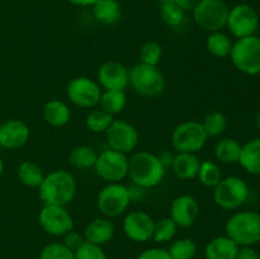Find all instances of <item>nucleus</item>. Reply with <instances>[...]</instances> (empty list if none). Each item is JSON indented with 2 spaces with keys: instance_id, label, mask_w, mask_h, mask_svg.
Here are the masks:
<instances>
[{
  "instance_id": "393cba45",
  "label": "nucleus",
  "mask_w": 260,
  "mask_h": 259,
  "mask_svg": "<svg viewBox=\"0 0 260 259\" xmlns=\"http://www.w3.org/2000/svg\"><path fill=\"white\" fill-rule=\"evenodd\" d=\"M241 147L243 145L235 139L226 137L220 140L215 146L216 159L223 164H236L240 159Z\"/></svg>"
},
{
  "instance_id": "9b49d317",
  "label": "nucleus",
  "mask_w": 260,
  "mask_h": 259,
  "mask_svg": "<svg viewBox=\"0 0 260 259\" xmlns=\"http://www.w3.org/2000/svg\"><path fill=\"white\" fill-rule=\"evenodd\" d=\"M66 95L74 106L80 108H94L101 101L102 88L98 81L88 76H78L69 81Z\"/></svg>"
},
{
  "instance_id": "5701e85b",
  "label": "nucleus",
  "mask_w": 260,
  "mask_h": 259,
  "mask_svg": "<svg viewBox=\"0 0 260 259\" xmlns=\"http://www.w3.org/2000/svg\"><path fill=\"white\" fill-rule=\"evenodd\" d=\"M239 164L251 175H260V137L250 140L241 147Z\"/></svg>"
},
{
  "instance_id": "423d86ee",
  "label": "nucleus",
  "mask_w": 260,
  "mask_h": 259,
  "mask_svg": "<svg viewBox=\"0 0 260 259\" xmlns=\"http://www.w3.org/2000/svg\"><path fill=\"white\" fill-rule=\"evenodd\" d=\"M208 136L198 121L180 122L172 134L173 149L177 152L197 154L207 144Z\"/></svg>"
},
{
  "instance_id": "7ed1b4c3",
  "label": "nucleus",
  "mask_w": 260,
  "mask_h": 259,
  "mask_svg": "<svg viewBox=\"0 0 260 259\" xmlns=\"http://www.w3.org/2000/svg\"><path fill=\"white\" fill-rule=\"evenodd\" d=\"M226 236L239 246H253L260 241V215L253 211H239L225 225Z\"/></svg>"
},
{
  "instance_id": "f704fd0d",
  "label": "nucleus",
  "mask_w": 260,
  "mask_h": 259,
  "mask_svg": "<svg viewBox=\"0 0 260 259\" xmlns=\"http://www.w3.org/2000/svg\"><path fill=\"white\" fill-rule=\"evenodd\" d=\"M173 259H194L197 245L192 239H178L168 249Z\"/></svg>"
},
{
  "instance_id": "72a5a7b5",
  "label": "nucleus",
  "mask_w": 260,
  "mask_h": 259,
  "mask_svg": "<svg viewBox=\"0 0 260 259\" xmlns=\"http://www.w3.org/2000/svg\"><path fill=\"white\" fill-rule=\"evenodd\" d=\"M178 226L170 217H162L160 220L155 221L154 234H152V240L155 243H168L173 240L177 235Z\"/></svg>"
},
{
  "instance_id": "4c0bfd02",
  "label": "nucleus",
  "mask_w": 260,
  "mask_h": 259,
  "mask_svg": "<svg viewBox=\"0 0 260 259\" xmlns=\"http://www.w3.org/2000/svg\"><path fill=\"white\" fill-rule=\"evenodd\" d=\"M75 259H107V254L101 245L84 241L75 251Z\"/></svg>"
},
{
  "instance_id": "a211bd4d",
  "label": "nucleus",
  "mask_w": 260,
  "mask_h": 259,
  "mask_svg": "<svg viewBox=\"0 0 260 259\" xmlns=\"http://www.w3.org/2000/svg\"><path fill=\"white\" fill-rule=\"evenodd\" d=\"M29 127L22 119H8L0 124V146L5 149H19L29 140Z\"/></svg>"
},
{
  "instance_id": "473e14b6",
  "label": "nucleus",
  "mask_w": 260,
  "mask_h": 259,
  "mask_svg": "<svg viewBox=\"0 0 260 259\" xmlns=\"http://www.w3.org/2000/svg\"><path fill=\"white\" fill-rule=\"evenodd\" d=\"M208 137H217L225 132L228 127V118L220 111H212L207 113L201 122Z\"/></svg>"
},
{
  "instance_id": "58836bf2",
  "label": "nucleus",
  "mask_w": 260,
  "mask_h": 259,
  "mask_svg": "<svg viewBox=\"0 0 260 259\" xmlns=\"http://www.w3.org/2000/svg\"><path fill=\"white\" fill-rule=\"evenodd\" d=\"M62 238H63L62 243L73 251H75L76 249H78L84 241H85V239H84L83 235H80V234L76 233V231L74 230L69 231L68 234H65V235L62 236Z\"/></svg>"
},
{
  "instance_id": "a18cd8bd",
  "label": "nucleus",
  "mask_w": 260,
  "mask_h": 259,
  "mask_svg": "<svg viewBox=\"0 0 260 259\" xmlns=\"http://www.w3.org/2000/svg\"><path fill=\"white\" fill-rule=\"evenodd\" d=\"M69 2L78 7H93L98 0H69Z\"/></svg>"
},
{
  "instance_id": "49530a36",
  "label": "nucleus",
  "mask_w": 260,
  "mask_h": 259,
  "mask_svg": "<svg viewBox=\"0 0 260 259\" xmlns=\"http://www.w3.org/2000/svg\"><path fill=\"white\" fill-rule=\"evenodd\" d=\"M256 126L260 130V109L258 111V114H256Z\"/></svg>"
},
{
  "instance_id": "de8ad7c7",
  "label": "nucleus",
  "mask_w": 260,
  "mask_h": 259,
  "mask_svg": "<svg viewBox=\"0 0 260 259\" xmlns=\"http://www.w3.org/2000/svg\"><path fill=\"white\" fill-rule=\"evenodd\" d=\"M3 172H4V163H3V160L0 159V177H2Z\"/></svg>"
},
{
  "instance_id": "2eb2a0df",
  "label": "nucleus",
  "mask_w": 260,
  "mask_h": 259,
  "mask_svg": "<svg viewBox=\"0 0 260 259\" xmlns=\"http://www.w3.org/2000/svg\"><path fill=\"white\" fill-rule=\"evenodd\" d=\"M155 221L145 211H132L123 220V233L135 243H146L151 240Z\"/></svg>"
},
{
  "instance_id": "1a4fd4ad",
  "label": "nucleus",
  "mask_w": 260,
  "mask_h": 259,
  "mask_svg": "<svg viewBox=\"0 0 260 259\" xmlns=\"http://www.w3.org/2000/svg\"><path fill=\"white\" fill-rule=\"evenodd\" d=\"M249 197V187L239 177H226L213 188V200L218 207L223 210H236L246 202Z\"/></svg>"
},
{
  "instance_id": "9d476101",
  "label": "nucleus",
  "mask_w": 260,
  "mask_h": 259,
  "mask_svg": "<svg viewBox=\"0 0 260 259\" xmlns=\"http://www.w3.org/2000/svg\"><path fill=\"white\" fill-rule=\"evenodd\" d=\"M96 175L107 183H121L128 177V157L113 149L103 150L94 165Z\"/></svg>"
},
{
  "instance_id": "bb28decb",
  "label": "nucleus",
  "mask_w": 260,
  "mask_h": 259,
  "mask_svg": "<svg viewBox=\"0 0 260 259\" xmlns=\"http://www.w3.org/2000/svg\"><path fill=\"white\" fill-rule=\"evenodd\" d=\"M127 104V96L124 90H104L102 91L99 108L108 112L109 114L121 113Z\"/></svg>"
},
{
  "instance_id": "7c9ffc66",
  "label": "nucleus",
  "mask_w": 260,
  "mask_h": 259,
  "mask_svg": "<svg viewBox=\"0 0 260 259\" xmlns=\"http://www.w3.org/2000/svg\"><path fill=\"white\" fill-rule=\"evenodd\" d=\"M113 121L114 116L99 108L89 112L85 119V124L89 131L94 132V134H103V132H106L109 128V126H111Z\"/></svg>"
},
{
  "instance_id": "4468645a",
  "label": "nucleus",
  "mask_w": 260,
  "mask_h": 259,
  "mask_svg": "<svg viewBox=\"0 0 260 259\" xmlns=\"http://www.w3.org/2000/svg\"><path fill=\"white\" fill-rule=\"evenodd\" d=\"M104 134L109 149L123 152L126 155L134 151L139 145V131L134 124L124 119H114Z\"/></svg>"
},
{
  "instance_id": "dca6fc26",
  "label": "nucleus",
  "mask_w": 260,
  "mask_h": 259,
  "mask_svg": "<svg viewBox=\"0 0 260 259\" xmlns=\"http://www.w3.org/2000/svg\"><path fill=\"white\" fill-rule=\"evenodd\" d=\"M96 79L104 90H126L129 85L128 68L118 61H107L98 69Z\"/></svg>"
},
{
  "instance_id": "6e6552de",
  "label": "nucleus",
  "mask_w": 260,
  "mask_h": 259,
  "mask_svg": "<svg viewBox=\"0 0 260 259\" xmlns=\"http://www.w3.org/2000/svg\"><path fill=\"white\" fill-rule=\"evenodd\" d=\"M229 12L230 8L223 0H200L193 9V19L203 30L217 32L226 27Z\"/></svg>"
},
{
  "instance_id": "c03bdc74",
  "label": "nucleus",
  "mask_w": 260,
  "mask_h": 259,
  "mask_svg": "<svg viewBox=\"0 0 260 259\" xmlns=\"http://www.w3.org/2000/svg\"><path fill=\"white\" fill-rule=\"evenodd\" d=\"M129 189V196H131V201H136V200H142L145 193V188L139 187V185L134 184L132 183L131 187H128Z\"/></svg>"
},
{
  "instance_id": "2f4dec72",
  "label": "nucleus",
  "mask_w": 260,
  "mask_h": 259,
  "mask_svg": "<svg viewBox=\"0 0 260 259\" xmlns=\"http://www.w3.org/2000/svg\"><path fill=\"white\" fill-rule=\"evenodd\" d=\"M160 18L168 27L178 28L184 23L185 12L175 4L174 0H170L160 4Z\"/></svg>"
},
{
  "instance_id": "412c9836",
  "label": "nucleus",
  "mask_w": 260,
  "mask_h": 259,
  "mask_svg": "<svg viewBox=\"0 0 260 259\" xmlns=\"http://www.w3.org/2000/svg\"><path fill=\"white\" fill-rule=\"evenodd\" d=\"M240 246L229 236H216L205 248L206 259H236Z\"/></svg>"
},
{
  "instance_id": "0eeeda50",
  "label": "nucleus",
  "mask_w": 260,
  "mask_h": 259,
  "mask_svg": "<svg viewBox=\"0 0 260 259\" xmlns=\"http://www.w3.org/2000/svg\"><path fill=\"white\" fill-rule=\"evenodd\" d=\"M131 196L127 185L122 183H108L96 197V207L104 217H118L124 213L131 203Z\"/></svg>"
},
{
  "instance_id": "4be33fe9",
  "label": "nucleus",
  "mask_w": 260,
  "mask_h": 259,
  "mask_svg": "<svg viewBox=\"0 0 260 259\" xmlns=\"http://www.w3.org/2000/svg\"><path fill=\"white\" fill-rule=\"evenodd\" d=\"M71 118V111L68 104L58 99H51L43 106V119L52 127H63Z\"/></svg>"
},
{
  "instance_id": "e433bc0d",
  "label": "nucleus",
  "mask_w": 260,
  "mask_h": 259,
  "mask_svg": "<svg viewBox=\"0 0 260 259\" xmlns=\"http://www.w3.org/2000/svg\"><path fill=\"white\" fill-rule=\"evenodd\" d=\"M40 259H75V256L63 243H51L42 249Z\"/></svg>"
},
{
  "instance_id": "cd10ccee",
  "label": "nucleus",
  "mask_w": 260,
  "mask_h": 259,
  "mask_svg": "<svg viewBox=\"0 0 260 259\" xmlns=\"http://www.w3.org/2000/svg\"><path fill=\"white\" fill-rule=\"evenodd\" d=\"M96 157H98V154L93 147L88 146V145H80L71 150L69 160L76 169L86 170L89 168H94Z\"/></svg>"
},
{
  "instance_id": "c9c22d12",
  "label": "nucleus",
  "mask_w": 260,
  "mask_h": 259,
  "mask_svg": "<svg viewBox=\"0 0 260 259\" xmlns=\"http://www.w3.org/2000/svg\"><path fill=\"white\" fill-rule=\"evenodd\" d=\"M162 56V47L155 41H147L140 48V62L157 66Z\"/></svg>"
},
{
  "instance_id": "ea45409f",
  "label": "nucleus",
  "mask_w": 260,
  "mask_h": 259,
  "mask_svg": "<svg viewBox=\"0 0 260 259\" xmlns=\"http://www.w3.org/2000/svg\"><path fill=\"white\" fill-rule=\"evenodd\" d=\"M137 259H173L169 251L162 248H151L142 251Z\"/></svg>"
},
{
  "instance_id": "aec40b11",
  "label": "nucleus",
  "mask_w": 260,
  "mask_h": 259,
  "mask_svg": "<svg viewBox=\"0 0 260 259\" xmlns=\"http://www.w3.org/2000/svg\"><path fill=\"white\" fill-rule=\"evenodd\" d=\"M201 167V160L197 154L192 152H177L173 159L172 169L175 177L180 180H190L197 178Z\"/></svg>"
},
{
  "instance_id": "79ce46f5",
  "label": "nucleus",
  "mask_w": 260,
  "mask_h": 259,
  "mask_svg": "<svg viewBox=\"0 0 260 259\" xmlns=\"http://www.w3.org/2000/svg\"><path fill=\"white\" fill-rule=\"evenodd\" d=\"M174 155L173 152H170L169 150H165V151L160 152L159 155H157V157H159L160 163L162 164V167L165 168V169H168V168H172V164H173V159H174Z\"/></svg>"
},
{
  "instance_id": "f03ea898",
  "label": "nucleus",
  "mask_w": 260,
  "mask_h": 259,
  "mask_svg": "<svg viewBox=\"0 0 260 259\" xmlns=\"http://www.w3.org/2000/svg\"><path fill=\"white\" fill-rule=\"evenodd\" d=\"M165 169L157 155L149 151H137L128 159V177L139 187L154 188L161 183Z\"/></svg>"
},
{
  "instance_id": "b1692460",
  "label": "nucleus",
  "mask_w": 260,
  "mask_h": 259,
  "mask_svg": "<svg viewBox=\"0 0 260 259\" xmlns=\"http://www.w3.org/2000/svg\"><path fill=\"white\" fill-rule=\"evenodd\" d=\"M93 14L94 18L103 24H116L121 19V5L117 0H98L93 5Z\"/></svg>"
},
{
  "instance_id": "ddd939ff",
  "label": "nucleus",
  "mask_w": 260,
  "mask_h": 259,
  "mask_svg": "<svg viewBox=\"0 0 260 259\" xmlns=\"http://www.w3.org/2000/svg\"><path fill=\"white\" fill-rule=\"evenodd\" d=\"M41 228L52 236H63L74 230V220L66 206L45 205L38 215Z\"/></svg>"
},
{
  "instance_id": "a19ab883",
  "label": "nucleus",
  "mask_w": 260,
  "mask_h": 259,
  "mask_svg": "<svg viewBox=\"0 0 260 259\" xmlns=\"http://www.w3.org/2000/svg\"><path fill=\"white\" fill-rule=\"evenodd\" d=\"M236 259H260V254L253 246H240Z\"/></svg>"
},
{
  "instance_id": "f8f14e48",
  "label": "nucleus",
  "mask_w": 260,
  "mask_h": 259,
  "mask_svg": "<svg viewBox=\"0 0 260 259\" xmlns=\"http://www.w3.org/2000/svg\"><path fill=\"white\" fill-rule=\"evenodd\" d=\"M226 27L236 38L254 36L259 27V15L249 4H238L229 12Z\"/></svg>"
},
{
  "instance_id": "c756f323",
  "label": "nucleus",
  "mask_w": 260,
  "mask_h": 259,
  "mask_svg": "<svg viewBox=\"0 0 260 259\" xmlns=\"http://www.w3.org/2000/svg\"><path fill=\"white\" fill-rule=\"evenodd\" d=\"M197 178L201 184L205 185V187L215 188L222 179V173H221L220 167L215 161L203 160V161H201Z\"/></svg>"
},
{
  "instance_id": "6ab92c4d",
  "label": "nucleus",
  "mask_w": 260,
  "mask_h": 259,
  "mask_svg": "<svg viewBox=\"0 0 260 259\" xmlns=\"http://www.w3.org/2000/svg\"><path fill=\"white\" fill-rule=\"evenodd\" d=\"M116 233V226L108 217H98L86 225L84 229V239L89 243L96 245H104L113 239Z\"/></svg>"
},
{
  "instance_id": "39448f33",
  "label": "nucleus",
  "mask_w": 260,
  "mask_h": 259,
  "mask_svg": "<svg viewBox=\"0 0 260 259\" xmlns=\"http://www.w3.org/2000/svg\"><path fill=\"white\" fill-rule=\"evenodd\" d=\"M234 66L245 75L260 74V38L258 36L238 38L230 52Z\"/></svg>"
},
{
  "instance_id": "20e7f679",
  "label": "nucleus",
  "mask_w": 260,
  "mask_h": 259,
  "mask_svg": "<svg viewBox=\"0 0 260 259\" xmlns=\"http://www.w3.org/2000/svg\"><path fill=\"white\" fill-rule=\"evenodd\" d=\"M129 86L142 96H156L165 89V79L157 66L135 63L128 69Z\"/></svg>"
},
{
  "instance_id": "37998d69",
  "label": "nucleus",
  "mask_w": 260,
  "mask_h": 259,
  "mask_svg": "<svg viewBox=\"0 0 260 259\" xmlns=\"http://www.w3.org/2000/svg\"><path fill=\"white\" fill-rule=\"evenodd\" d=\"M174 3L183 10V12H189V10L193 12V9L197 7L200 0H174Z\"/></svg>"
},
{
  "instance_id": "a878e982",
  "label": "nucleus",
  "mask_w": 260,
  "mask_h": 259,
  "mask_svg": "<svg viewBox=\"0 0 260 259\" xmlns=\"http://www.w3.org/2000/svg\"><path fill=\"white\" fill-rule=\"evenodd\" d=\"M233 41L222 30L211 32L206 40V48L211 55L218 58H225L230 56L233 48Z\"/></svg>"
},
{
  "instance_id": "f257e3e1",
  "label": "nucleus",
  "mask_w": 260,
  "mask_h": 259,
  "mask_svg": "<svg viewBox=\"0 0 260 259\" xmlns=\"http://www.w3.org/2000/svg\"><path fill=\"white\" fill-rule=\"evenodd\" d=\"M76 190L75 177L68 170L58 169L45 175L38 187V195L45 205L66 206L74 200Z\"/></svg>"
},
{
  "instance_id": "f3484780",
  "label": "nucleus",
  "mask_w": 260,
  "mask_h": 259,
  "mask_svg": "<svg viewBox=\"0 0 260 259\" xmlns=\"http://www.w3.org/2000/svg\"><path fill=\"white\" fill-rule=\"evenodd\" d=\"M200 212L201 207L198 201L190 195H182L172 202L169 217L177 223L178 228L187 229L194 225Z\"/></svg>"
},
{
  "instance_id": "c85d7f7f",
  "label": "nucleus",
  "mask_w": 260,
  "mask_h": 259,
  "mask_svg": "<svg viewBox=\"0 0 260 259\" xmlns=\"http://www.w3.org/2000/svg\"><path fill=\"white\" fill-rule=\"evenodd\" d=\"M17 175L20 183L29 188H38L45 178L42 169L37 164L28 161V160L20 163L17 170Z\"/></svg>"
}]
</instances>
